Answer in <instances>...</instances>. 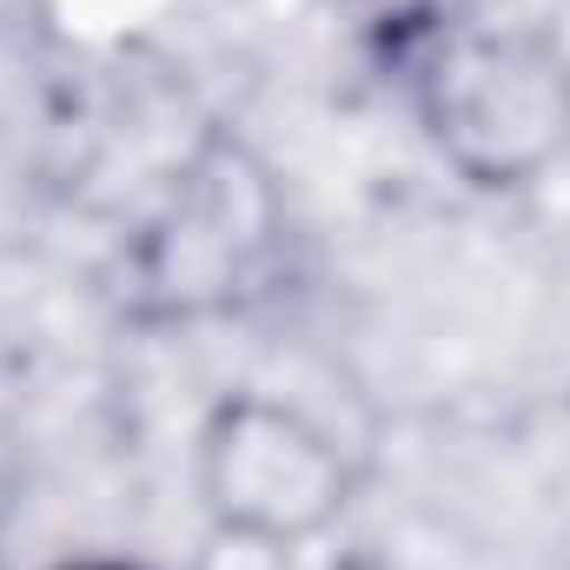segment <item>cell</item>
I'll list each match as a JSON object with an SVG mask.
<instances>
[{"label":"cell","instance_id":"6da1fadb","mask_svg":"<svg viewBox=\"0 0 570 570\" xmlns=\"http://www.w3.org/2000/svg\"><path fill=\"white\" fill-rule=\"evenodd\" d=\"M213 491L219 511L259 531H298L332 511V464L312 431L285 412H226L213 431Z\"/></svg>","mask_w":570,"mask_h":570},{"label":"cell","instance_id":"7a4b0ae2","mask_svg":"<svg viewBox=\"0 0 570 570\" xmlns=\"http://www.w3.org/2000/svg\"><path fill=\"white\" fill-rule=\"evenodd\" d=\"M471 73H478V107H458V114H451V134H484V120H491V114H484V107H491L484 60H478ZM524 94H544V60H538L531 73H518V67H511V80H504V94H498V114H504V120H518V114H524L531 127H551V114H544V107H524Z\"/></svg>","mask_w":570,"mask_h":570},{"label":"cell","instance_id":"3957f363","mask_svg":"<svg viewBox=\"0 0 570 570\" xmlns=\"http://www.w3.org/2000/svg\"><path fill=\"white\" fill-rule=\"evenodd\" d=\"M100 570H114V564H100Z\"/></svg>","mask_w":570,"mask_h":570}]
</instances>
